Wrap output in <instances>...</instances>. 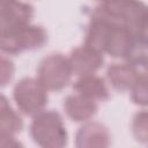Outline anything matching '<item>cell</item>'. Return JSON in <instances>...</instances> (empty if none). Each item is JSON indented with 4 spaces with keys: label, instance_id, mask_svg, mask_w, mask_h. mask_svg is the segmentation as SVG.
<instances>
[{
    "label": "cell",
    "instance_id": "obj_4",
    "mask_svg": "<svg viewBox=\"0 0 148 148\" xmlns=\"http://www.w3.org/2000/svg\"><path fill=\"white\" fill-rule=\"evenodd\" d=\"M73 71L68 60L62 53H50L38 65L37 79L49 91H59L68 86Z\"/></svg>",
    "mask_w": 148,
    "mask_h": 148
},
{
    "label": "cell",
    "instance_id": "obj_6",
    "mask_svg": "<svg viewBox=\"0 0 148 148\" xmlns=\"http://www.w3.org/2000/svg\"><path fill=\"white\" fill-rule=\"evenodd\" d=\"M68 60L74 75H90L96 74L103 66L104 53L84 44L73 49L68 56Z\"/></svg>",
    "mask_w": 148,
    "mask_h": 148
},
{
    "label": "cell",
    "instance_id": "obj_8",
    "mask_svg": "<svg viewBox=\"0 0 148 148\" xmlns=\"http://www.w3.org/2000/svg\"><path fill=\"white\" fill-rule=\"evenodd\" d=\"M114 23V21L105 16L98 8H95V10L91 13V17L87 28L84 44L104 53L109 34Z\"/></svg>",
    "mask_w": 148,
    "mask_h": 148
},
{
    "label": "cell",
    "instance_id": "obj_2",
    "mask_svg": "<svg viewBox=\"0 0 148 148\" xmlns=\"http://www.w3.org/2000/svg\"><path fill=\"white\" fill-rule=\"evenodd\" d=\"M46 42V30L40 25L30 23L22 28L1 32L0 49L6 54L16 56L24 51L40 49Z\"/></svg>",
    "mask_w": 148,
    "mask_h": 148
},
{
    "label": "cell",
    "instance_id": "obj_17",
    "mask_svg": "<svg viewBox=\"0 0 148 148\" xmlns=\"http://www.w3.org/2000/svg\"><path fill=\"white\" fill-rule=\"evenodd\" d=\"M132 133L138 142L148 145V110H141L134 114L132 119Z\"/></svg>",
    "mask_w": 148,
    "mask_h": 148
},
{
    "label": "cell",
    "instance_id": "obj_9",
    "mask_svg": "<svg viewBox=\"0 0 148 148\" xmlns=\"http://www.w3.org/2000/svg\"><path fill=\"white\" fill-rule=\"evenodd\" d=\"M111 134L108 127L98 121H86L75 134V146L79 148L108 147Z\"/></svg>",
    "mask_w": 148,
    "mask_h": 148
},
{
    "label": "cell",
    "instance_id": "obj_18",
    "mask_svg": "<svg viewBox=\"0 0 148 148\" xmlns=\"http://www.w3.org/2000/svg\"><path fill=\"white\" fill-rule=\"evenodd\" d=\"M0 67H1V69H0V73H1V86L5 87L13 79L15 68H14V64L9 59H7L5 57L1 58Z\"/></svg>",
    "mask_w": 148,
    "mask_h": 148
},
{
    "label": "cell",
    "instance_id": "obj_14",
    "mask_svg": "<svg viewBox=\"0 0 148 148\" xmlns=\"http://www.w3.org/2000/svg\"><path fill=\"white\" fill-rule=\"evenodd\" d=\"M23 128L21 116L12 108L5 96L0 103V135H15Z\"/></svg>",
    "mask_w": 148,
    "mask_h": 148
},
{
    "label": "cell",
    "instance_id": "obj_1",
    "mask_svg": "<svg viewBox=\"0 0 148 148\" xmlns=\"http://www.w3.org/2000/svg\"><path fill=\"white\" fill-rule=\"evenodd\" d=\"M29 132L34 142L45 148H61L68 141L64 119L56 110H43L34 116Z\"/></svg>",
    "mask_w": 148,
    "mask_h": 148
},
{
    "label": "cell",
    "instance_id": "obj_11",
    "mask_svg": "<svg viewBox=\"0 0 148 148\" xmlns=\"http://www.w3.org/2000/svg\"><path fill=\"white\" fill-rule=\"evenodd\" d=\"M134 35L135 34H133L127 27L116 22L109 34L104 53L109 54L112 58L125 59L132 46Z\"/></svg>",
    "mask_w": 148,
    "mask_h": 148
},
{
    "label": "cell",
    "instance_id": "obj_16",
    "mask_svg": "<svg viewBox=\"0 0 148 148\" xmlns=\"http://www.w3.org/2000/svg\"><path fill=\"white\" fill-rule=\"evenodd\" d=\"M131 99L140 106H148V73H140L138 80L130 90Z\"/></svg>",
    "mask_w": 148,
    "mask_h": 148
},
{
    "label": "cell",
    "instance_id": "obj_7",
    "mask_svg": "<svg viewBox=\"0 0 148 148\" xmlns=\"http://www.w3.org/2000/svg\"><path fill=\"white\" fill-rule=\"evenodd\" d=\"M0 28L1 32L22 28L30 24L34 17V7L23 1H13L10 3L0 6Z\"/></svg>",
    "mask_w": 148,
    "mask_h": 148
},
{
    "label": "cell",
    "instance_id": "obj_21",
    "mask_svg": "<svg viewBox=\"0 0 148 148\" xmlns=\"http://www.w3.org/2000/svg\"><path fill=\"white\" fill-rule=\"evenodd\" d=\"M97 1H99V2L102 3V2H104V1H106V0H97Z\"/></svg>",
    "mask_w": 148,
    "mask_h": 148
},
{
    "label": "cell",
    "instance_id": "obj_13",
    "mask_svg": "<svg viewBox=\"0 0 148 148\" xmlns=\"http://www.w3.org/2000/svg\"><path fill=\"white\" fill-rule=\"evenodd\" d=\"M75 92H79L95 102H105L110 97V91L105 80L96 74L77 76L73 84Z\"/></svg>",
    "mask_w": 148,
    "mask_h": 148
},
{
    "label": "cell",
    "instance_id": "obj_3",
    "mask_svg": "<svg viewBox=\"0 0 148 148\" xmlns=\"http://www.w3.org/2000/svg\"><path fill=\"white\" fill-rule=\"evenodd\" d=\"M49 90L37 77H23L13 89V99L18 110L34 117L45 110L49 101Z\"/></svg>",
    "mask_w": 148,
    "mask_h": 148
},
{
    "label": "cell",
    "instance_id": "obj_5",
    "mask_svg": "<svg viewBox=\"0 0 148 148\" xmlns=\"http://www.w3.org/2000/svg\"><path fill=\"white\" fill-rule=\"evenodd\" d=\"M112 21L127 27L133 34H140L147 6L140 0H106L97 7Z\"/></svg>",
    "mask_w": 148,
    "mask_h": 148
},
{
    "label": "cell",
    "instance_id": "obj_10",
    "mask_svg": "<svg viewBox=\"0 0 148 148\" xmlns=\"http://www.w3.org/2000/svg\"><path fill=\"white\" fill-rule=\"evenodd\" d=\"M64 110L67 117L75 123L90 120L98 110L97 102L79 94H71L64 99Z\"/></svg>",
    "mask_w": 148,
    "mask_h": 148
},
{
    "label": "cell",
    "instance_id": "obj_20",
    "mask_svg": "<svg viewBox=\"0 0 148 148\" xmlns=\"http://www.w3.org/2000/svg\"><path fill=\"white\" fill-rule=\"evenodd\" d=\"M13 1H16V0H0V2H1V6H3V5H7V3H10V2H13Z\"/></svg>",
    "mask_w": 148,
    "mask_h": 148
},
{
    "label": "cell",
    "instance_id": "obj_15",
    "mask_svg": "<svg viewBox=\"0 0 148 148\" xmlns=\"http://www.w3.org/2000/svg\"><path fill=\"white\" fill-rule=\"evenodd\" d=\"M125 60L138 69L143 68L145 71L148 67V37L141 34H135Z\"/></svg>",
    "mask_w": 148,
    "mask_h": 148
},
{
    "label": "cell",
    "instance_id": "obj_12",
    "mask_svg": "<svg viewBox=\"0 0 148 148\" xmlns=\"http://www.w3.org/2000/svg\"><path fill=\"white\" fill-rule=\"evenodd\" d=\"M139 75V69L127 61L111 64L106 69V79L110 86L118 91H130Z\"/></svg>",
    "mask_w": 148,
    "mask_h": 148
},
{
    "label": "cell",
    "instance_id": "obj_19",
    "mask_svg": "<svg viewBox=\"0 0 148 148\" xmlns=\"http://www.w3.org/2000/svg\"><path fill=\"white\" fill-rule=\"evenodd\" d=\"M140 34L143 35V36H146V37H148V6H147V9H146L143 20H142V24H141Z\"/></svg>",
    "mask_w": 148,
    "mask_h": 148
}]
</instances>
